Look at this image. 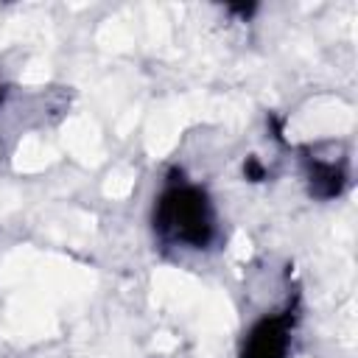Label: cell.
<instances>
[{"label": "cell", "instance_id": "7a4b0ae2", "mask_svg": "<svg viewBox=\"0 0 358 358\" xmlns=\"http://www.w3.org/2000/svg\"><path fill=\"white\" fill-rule=\"evenodd\" d=\"M288 336H291L288 316H266L249 330L243 358H282L288 350Z\"/></svg>", "mask_w": 358, "mask_h": 358}, {"label": "cell", "instance_id": "6da1fadb", "mask_svg": "<svg viewBox=\"0 0 358 358\" xmlns=\"http://www.w3.org/2000/svg\"><path fill=\"white\" fill-rule=\"evenodd\" d=\"M159 235L171 243H182L190 249H201L210 243L215 232L213 204L196 185H173L162 193L157 204V224Z\"/></svg>", "mask_w": 358, "mask_h": 358}]
</instances>
